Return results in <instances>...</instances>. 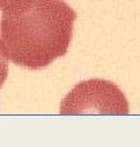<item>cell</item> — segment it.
Here are the masks:
<instances>
[{
  "label": "cell",
  "mask_w": 140,
  "mask_h": 147,
  "mask_svg": "<svg viewBox=\"0 0 140 147\" xmlns=\"http://www.w3.org/2000/svg\"><path fill=\"white\" fill-rule=\"evenodd\" d=\"M1 12L0 42L14 64L41 69L68 52L76 12L64 0H22Z\"/></svg>",
  "instance_id": "cell-1"
},
{
  "label": "cell",
  "mask_w": 140,
  "mask_h": 147,
  "mask_svg": "<svg viewBox=\"0 0 140 147\" xmlns=\"http://www.w3.org/2000/svg\"><path fill=\"white\" fill-rule=\"evenodd\" d=\"M61 115H128L129 105L117 84L104 79L78 83L60 105Z\"/></svg>",
  "instance_id": "cell-2"
},
{
  "label": "cell",
  "mask_w": 140,
  "mask_h": 147,
  "mask_svg": "<svg viewBox=\"0 0 140 147\" xmlns=\"http://www.w3.org/2000/svg\"><path fill=\"white\" fill-rule=\"evenodd\" d=\"M7 75H8V57L3 51L1 42H0V89L4 84Z\"/></svg>",
  "instance_id": "cell-3"
},
{
  "label": "cell",
  "mask_w": 140,
  "mask_h": 147,
  "mask_svg": "<svg viewBox=\"0 0 140 147\" xmlns=\"http://www.w3.org/2000/svg\"><path fill=\"white\" fill-rule=\"evenodd\" d=\"M19 1H22V0H0V10L1 11L8 10V8H11L12 5L18 4Z\"/></svg>",
  "instance_id": "cell-4"
}]
</instances>
